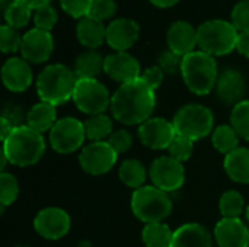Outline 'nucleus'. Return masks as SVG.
I'll use <instances>...</instances> for the list:
<instances>
[{
	"label": "nucleus",
	"mask_w": 249,
	"mask_h": 247,
	"mask_svg": "<svg viewBox=\"0 0 249 247\" xmlns=\"http://www.w3.org/2000/svg\"><path fill=\"white\" fill-rule=\"evenodd\" d=\"M118 176L125 186L139 189L144 185L147 173H146V169L140 160L128 159V160H124L123 165L120 166Z\"/></svg>",
	"instance_id": "cd10ccee"
},
{
	"label": "nucleus",
	"mask_w": 249,
	"mask_h": 247,
	"mask_svg": "<svg viewBox=\"0 0 249 247\" xmlns=\"http://www.w3.org/2000/svg\"><path fill=\"white\" fill-rule=\"evenodd\" d=\"M181 64H182V57L177 55L171 49L163 51L158 60V66L163 70V73H169V74L181 71Z\"/></svg>",
	"instance_id": "a19ab883"
},
{
	"label": "nucleus",
	"mask_w": 249,
	"mask_h": 247,
	"mask_svg": "<svg viewBox=\"0 0 249 247\" xmlns=\"http://www.w3.org/2000/svg\"><path fill=\"white\" fill-rule=\"evenodd\" d=\"M107 143L114 148V151L117 154H121V153H125L131 144H133V135L130 131L127 130H117L111 134V137L107 140Z\"/></svg>",
	"instance_id": "58836bf2"
},
{
	"label": "nucleus",
	"mask_w": 249,
	"mask_h": 247,
	"mask_svg": "<svg viewBox=\"0 0 249 247\" xmlns=\"http://www.w3.org/2000/svg\"><path fill=\"white\" fill-rule=\"evenodd\" d=\"M118 160V154L107 141H96L90 143L83 147L79 156V165L83 172L99 176L108 173Z\"/></svg>",
	"instance_id": "9b49d317"
},
{
	"label": "nucleus",
	"mask_w": 249,
	"mask_h": 247,
	"mask_svg": "<svg viewBox=\"0 0 249 247\" xmlns=\"http://www.w3.org/2000/svg\"><path fill=\"white\" fill-rule=\"evenodd\" d=\"M152 4H155L156 7H162V9H165V7H171V6H174V4H177L179 0H149Z\"/></svg>",
	"instance_id": "a18cd8bd"
},
{
	"label": "nucleus",
	"mask_w": 249,
	"mask_h": 247,
	"mask_svg": "<svg viewBox=\"0 0 249 247\" xmlns=\"http://www.w3.org/2000/svg\"><path fill=\"white\" fill-rule=\"evenodd\" d=\"M104 71L115 82L121 84L137 80L140 74V64L139 61L128 54L127 51H115L105 57Z\"/></svg>",
	"instance_id": "2eb2a0df"
},
{
	"label": "nucleus",
	"mask_w": 249,
	"mask_h": 247,
	"mask_svg": "<svg viewBox=\"0 0 249 247\" xmlns=\"http://www.w3.org/2000/svg\"><path fill=\"white\" fill-rule=\"evenodd\" d=\"M54 49V39L48 31L34 28L22 36L20 54L22 58L32 64L44 63L50 58Z\"/></svg>",
	"instance_id": "4468645a"
},
{
	"label": "nucleus",
	"mask_w": 249,
	"mask_h": 247,
	"mask_svg": "<svg viewBox=\"0 0 249 247\" xmlns=\"http://www.w3.org/2000/svg\"><path fill=\"white\" fill-rule=\"evenodd\" d=\"M239 135L232 125H219L212 132L213 147L223 154H229L239 146Z\"/></svg>",
	"instance_id": "c85d7f7f"
},
{
	"label": "nucleus",
	"mask_w": 249,
	"mask_h": 247,
	"mask_svg": "<svg viewBox=\"0 0 249 247\" xmlns=\"http://www.w3.org/2000/svg\"><path fill=\"white\" fill-rule=\"evenodd\" d=\"M168 45L172 52L185 57L197 45V29L185 20L174 22L168 29Z\"/></svg>",
	"instance_id": "6ab92c4d"
},
{
	"label": "nucleus",
	"mask_w": 249,
	"mask_h": 247,
	"mask_svg": "<svg viewBox=\"0 0 249 247\" xmlns=\"http://www.w3.org/2000/svg\"><path fill=\"white\" fill-rule=\"evenodd\" d=\"M85 132H86V138L90 140L92 143L96 141H105L111 137V134L114 132V125L109 116H107L105 114H99V115H92L89 116L85 122Z\"/></svg>",
	"instance_id": "a878e982"
},
{
	"label": "nucleus",
	"mask_w": 249,
	"mask_h": 247,
	"mask_svg": "<svg viewBox=\"0 0 249 247\" xmlns=\"http://www.w3.org/2000/svg\"><path fill=\"white\" fill-rule=\"evenodd\" d=\"M16 247H28V246H16Z\"/></svg>",
	"instance_id": "09e8293b"
},
{
	"label": "nucleus",
	"mask_w": 249,
	"mask_h": 247,
	"mask_svg": "<svg viewBox=\"0 0 249 247\" xmlns=\"http://www.w3.org/2000/svg\"><path fill=\"white\" fill-rule=\"evenodd\" d=\"M219 247H249V230L241 218H222L214 227Z\"/></svg>",
	"instance_id": "a211bd4d"
},
{
	"label": "nucleus",
	"mask_w": 249,
	"mask_h": 247,
	"mask_svg": "<svg viewBox=\"0 0 249 247\" xmlns=\"http://www.w3.org/2000/svg\"><path fill=\"white\" fill-rule=\"evenodd\" d=\"M133 214L143 223H162L172 211V199L168 192L149 185L136 189L131 195Z\"/></svg>",
	"instance_id": "423d86ee"
},
{
	"label": "nucleus",
	"mask_w": 249,
	"mask_h": 247,
	"mask_svg": "<svg viewBox=\"0 0 249 247\" xmlns=\"http://www.w3.org/2000/svg\"><path fill=\"white\" fill-rule=\"evenodd\" d=\"M245 215H247V220H248L249 223V205L247 207V210H245Z\"/></svg>",
	"instance_id": "de8ad7c7"
},
{
	"label": "nucleus",
	"mask_w": 249,
	"mask_h": 247,
	"mask_svg": "<svg viewBox=\"0 0 249 247\" xmlns=\"http://www.w3.org/2000/svg\"><path fill=\"white\" fill-rule=\"evenodd\" d=\"M245 80L242 74L238 70H226L223 71L216 83V92L219 99L226 105L236 106L239 102H242L245 95Z\"/></svg>",
	"instance_id": "aec40b11"
},
{
	"label": "nucleus",
	"mask_w": 249,
	"mask_h": 247,
	"mask_svg": "<svg viewBox=\"0 0 249 247\" xmlns=\"http://www.w3.org/2000/svg\"><path fill=\"white\" fill-rule=\"evenodd\" d=\"M156 106V95L142 77L121 84L111 98L112 116L125 125H142Z\"/></svg>",
	"instance_id": "f257e3e1"
},
{
	"label": "nucleus",
	"mask_w": 249,
	"mask_h": 247,
	"mask_svg": "<svg viewBox=\"0 0 249 247\" xmlns=\"http://www.w3.org/2000/svg\"><path fill=\"white\" fill-rule=\"evenodd\" d=\"M169 156L175 160H178L179 163H184L187 162L191 156H193V151H194V141L185 138V137H181V135H177L175 140L171 143L169 148Z\"/></svg>",
	"instance_id": "f704fd0d"
},
{
	"label": "nucleus",
	"mask_w": 249,
	"mask_h": 247,
	"mask_svg": "<svg viewBox=\"0 0 249 247\" xmlns=\"http://www.w3.org/2000/svg\"><path fill=\"white\" fill-rule=\"evenodd\" d=\"M172 124L177 135L185 137L191 141H198L213 132L214 116L207 106L190 103L177 111Z\"/></svg>",
	"instance_id": "0eeeda50"
},
{
	"label": "nucleus",
	"mask_w": 249,
	"mask_h": 247,
	"mask_svg": "<svg viewBox=\"0 0 249 247\" xmlns=\"http://www.w3.org/2000/svg\"><path fill=\"white\" fill-rule=\"evenodd\" d=\"M140 26L136 20L120 17L107 26V42L115 51H125L139 39Z\"/></svg>",
	"instance_id": "f3484780"
},
{
	"label": "nucleus",
	"mask_w": 249,
	"mask_h": 247,
	"mask_svg": "<svg viewBox=\"0 0 249 247\" xmlns=\"http://www.w3.org/2000/svg\"><path fill=\"white\" fill-rule=\"evenodd\" d=\"M92 3L93 0H60L63 10L77 19H82L90 13Z\"/></svg>",
	"instance_id": "e433bc0d"
},
{
	"label": "nucleus",
	"mask_w": 249,
	"mask_h": 247,
	"mask_svg": "<svg viewBox=\"0 0 249 247\" xmlns=\"http://www.w3.org/2000/svg\"><path fill=\"white\" fill-rule=\"evenodd\" d=\"M32 19H34L35 28L50 32L55 26L58 16H57V10L51 4H47V6H42V7H38L36 10H34Z\"/></svg>",
	"instance_id": "72a5a7b5"
},
{
	"label": "nucleus",
	"mask_w": 249,
	"mask_h": 247,
	"mask_svg": "<svg viewBox=\"0 0 249 247\" xmlns=\"http://www.w3.org/2000/svg\"><path fill=\"white\" fill-rule=\"evenodd\" d=\"M50 146L58 154H70L77 151L85 140V124L73 116L61 118L50 131Z\"/></svg>",
	"instance_id": "1a4fd4ad"
},
{
	"label": "nucleus",
	"mask_w": 249,
	"mask_h": 247,
	"mask_svg": "<svg viewBox=\"0 0 249 247\" xmlns=\"http://www.w3.org/2000/svg\"><path fill=\"white\" fill-rule=\"evenodd\" d=\"M225 172L236 183H249V148L238 147L225 157Z\"/></svg>",
	"instance_id": "b1692460"
},
{
	"label": "nucleus",
	"mask_w": 249,
	"mask_h": 247,
	"mask_svg": "<svg viewBox=\"0 0 249 247\" xmlns=\"http://www.w3.org/2000/svg\"><path fill=\"white\" fill-rule=\"evenodd\" d=\"M111 98L105 84H102L96 79H79L73 102L77 109L86 115H99L111 106Z\"/></svg>",
	"instance_id": "6e6552de"
},
{
	"label": "nucleus",
	"mask_w": 249,
	"mask_h": 247,
	"mask_svg": "<svg viewBox=\"0 0 249 247\" xmlns=\"http://www.w3.org/2000/svg\"><path fill=\"white\" fill-rule=\"evenodd\" d=\"M20 1L26 3L32 10H36L38 7H42V6L50 4V1H51V0H20Z\"/></svg>",
	"instance_id": "c03bdc74"
},
{
	"label": "nucleus",
	"mask_w": 249,
	"mask_h": 247,
	"mask_svg": "<svg viewBox=\"0 0 249 247\" xmlns=\"http://www.w3.org/2000/svg\"><path fill=\"white\" fill-rule=\"evenodd\" d=\"M31 13H32V9L26 3H23L20 0H13L4 9L6 25L12 26L15 29L23 28V26H26V23L31 19Z\"/></svg>",
	"instance_id": "c756f323"
},
{
	"label": "nucleus",
	"mask_w": 249,
	"mask_h": 247,
	"mask_svg": "<svg viewBox=\"0 0 249 247\" xmlns=\"http://www.w3.org/2000/svg\"><path fill=\"white\" fill-rule=\"evenodd\" d=\"M245 201L241 192L238 191H226L219 201V210L223 218H239L244 213Z\"/></svg>",
	"instance_id": "7c9ffc66"
},
{
	"label": "nucleus",
	"mask_w": 249,
	"mask_h": 247,
	"mask_svg": "<svg viewBox=\"0 0 249 247\" xmlns=\"http://www.w3.org/2000/svg\"><path fill=\"white\" fill-rule=\"evenodd\" d=\"M236 49L244 55L249 58V31L239 32L238 42H236Z\"/></svg>",
	"instance_id": "37998d69"
},
{
	"label": "nucleus",
	"mask_w": 249,
	"mask_h": 247,
	"mask_svg": "<svg viewBox=\"0 0 249 247\" xmlns=\"http://www.w3.org/2000/svg\"><path fill=\"white\" fill-rule=\"evenodd\" d=\"M115 12H117L115 0H93L89 15L99 20H105L112 17Z\"/></svg>",
	"instance_id": "ea45409f"
},
{
	"label": "nucleus",
	"mask_w": 249,
	"mask_h": 247,
	"mask_svg": "<svg viewBox=\"0 0 249 247\" xmlns=\"http://www.w3.org/2000/svg\"><path fill=\"white\" fill-rule=\"evenodd\" d=\"M149 176L153 186L169 194L182 188L185 182V169L182 163L171 156H162L152 163Z\"/></svg>",
	"instance_id": "9d476101"
},
{
	"label": "nucleus",
	"mask_w": 249,
	"mask_h": 247,
	"mask_svg": "<svg viewBox=\"0 0 249 247\" xmlns=\"http://www.w3.org/2000/svg\"><path fill=\"white\" fill-rule=\"evenodd\" d=\"M1 153L10 165L28 167L36 165L45 153V140L42 134L28 125H18L3 141Z\"/></svg>",
	"instance_id": "f03ea898"
},
{
	"label": "nucleus",
	"mask_w": 249,
	"mask_h": 247,
	"mask_svg": "<svg viewBox=\"0 0 249 247\" xmlns=\"http://www.w3.org/2000/svg\"><path fill=\"white\" fill-rule=\"evenodd\" d=\"M169 247H213V239L204 226L188 223L174 231Z\"/></svg>",
	"instance_id": "412c9836"
},
{
	"label": "nucleus",
	"mask_w": 249,
	"mask_h": 247,
	"mask_svg": "<svg viewBox=\"0 0 249 247\" xmlns=\"http://www.w3.org/2000/svg\"><path fill=\"white\" fill-rule=\"evenodd\" d=\"M181 74L187 87L198 95H209L217 83V63L213 55L204 51H193L182 57Z\"/></svg>",
	"instance_id": "20e7f679"
},
{
	"label": "nucleus",
	"mask_w": 249,
	"mask_h": 247,
	"mask_svg": "<svg viewBox=\"0 0 249 247\" xmlns=\"http://www.w3.org/2000/svg\"><path fill=\"white\" fill-rule=\"evenodd\" d=\"M55 122H57L55 106L48 102L35 103L26 114V125L38 131L39 134L51 131Z\"/></svg>",
	"instance_id": "5701e85b"
},
{
	"label": "nucleus",
	"mask_w": 249,
	"mask_h": 247,
	"mask_svg": "<svg viewBox=\"0 0 249 247\" xmlns=\"http://www.w3.org/2000/svg\"><path fill=\"white\" fill-rule=\"evenodd\" d=\"M32 68L29 63L19 57L9 58L1 67V80L7 90L19 93L32 84Z\"/></svg>",
	"instance_id": "dca6fc26"
},
{
	"label": "nucleus",
	"mask_w": 249,
	"mask_h": 247,
	"mask_svg": "<svg viewBox=\"0 0 249 247\" xmlns=\"http://www.w3.org/2000/svg\"><path fill=\"white\" fill-rule=\"evenodd\" d=\"M231 125L242 140L249 141V100H242L233 106L231 114Z\"/></svg>",
	"instance_id": "2f4dec72"
},
{
	"label": "nucleus",
	"mask_w": 249,
	"mask_h": 247,
	"mask_svg": "<svg viewBox=\"0 0 249 247\" xmlns=\"http://www.w3.org/2000/svg\"><path fill=\"white\" fill-rule=\"evenodd\" d=\"M77 76L64 64L47 66L36 77V93L41 102H48L54 106L63 105L73 99L77 84Z\"/></svg>",
	"instance_id": "7ed1b4c3"
},
{
	"label": "nucleus",
	"mask_w": 249,
	"mask_h": 247,
	"mask_svg": "<svg viewBox=\"0 0 249 247\" xmlns=\"http://www.w3.org/2000/svg\"><path fill=\"white\" fill-rule=\"evenodd\" d=\"M71 227L70 215L58 207H47L41 210L34 218L35 231L47 240L63 239Z\"/></svg>",
	"instance_id": "f8f14e48"
},
{
	"label": "nucleus",
	"mask_w": 249,
	"mask_h": 247,
	"mask_svg": "<svg viewBox=\"0 0 249 247\" xmlns=\"http://www.w3.org/2000/svg\"><path fill=\"white\" fill-rule=\"evenodd\" d=\"M175 137L177 131L172 121H166L163 118H149L139 127L140 141L152 150L169 148Z\"/></svg>",
	"instance_id": "ddd939ff"
},
{
	"label": "nucleus",
	"mask_w": 249,
	"mask_h": 247,
	"mask_svg": "<svg viewBox=\"0 0 249 247\" xmlns=\"http://www.w3.org/2000/svg\"><path fill=\"white\" fill-rule=\"evenodd\" d=\"M77 247H92V245H90V242H88V240H82Z\"/></svg>",
	"instance_id": "49530a36"
},
{
	"label": "nucleus",
	"mask_w": 249,
	"mask_h": 247,
	"mask_svg": "<svg viewBox=\"0 0 249 247\" xmlns=\"http://www.w3.org/2000/svg\"><path fill=\"white\" fill-rule=\"evenodd\" d=\"M19 195V183L12 173L1 172L0 175V204L1 210L12 205Z\"/></svg>",
	"instance_id": "473e14b6"
},
{
	"label": "nucleus",
	"mask_w": 249,
	"mask_h": 247,
	"mask_svg": "<svg viewBox=\"0 0 249 247\" xmlns=\"http://www.w3.org/2000/svg\"><path fill=\"white\" fill-rule=\"evenodd\" d=\"M239 31L232 22L212 19L197 29V45L210 55H226L236 48Z\"/></svg>",
	"instance_id": "39448f33"
},
{
	"label": "nucleus",
	"mask_w": 249,
	"mask_h": 247,
	"mask_svg": "<svg viewBox=\"0 0 249 247\" xmlns=\"http://www.w3.org/2000/svg\"><path fill=\"white\" fill-rule=\"evenodd\" d=\"M22 45V36L19 32L9 26V25H1L0 26V48L3 52H16L18 49L20 51Z\"/></svg>",
	"instance_id": "c9c22d12"
},
{
	"label": "nucleus",
	"mask_w": 249,
	"mask_h": 247,
	"mask_svg": "<svg viewBox=\"0 0 249 247\" xmlns=\"http://www.w3.org/2000/svg\"><path fill=\"white\" fill-rule=\"evenodd\" d=\"M104 63L105 58L98 51L89 49L77 55L73 71L77 79H96V76L104 70Z\"/></svg>",
	"instance_id": "393cba45"
},
{
	"label": "nucleus",
	"mask_w": 249,
	"mask_h": 247,
	"mask_svg": "<svg viewBox=\"0 0 249 247\" xmlns=\"http://www.w3.org/2000/svg\"><path fill=\"white\" fill-rule=\"evenodd\" d=\"M174 239V231L168 224L150 223L142 231V240L146 247H169Z\"/></svg>",
	"instance_id": "bb28decb"
},
{
	"label": "nucleus",
	"mask_w": 249,
	"mask_h": 247,
	"mask_svg": "<svg viewBox=\"0 0 249 247\" xmlns=\"http://www.w3.org/2000/svg\"><path fill=\"white\" fill-rule=\"evenodd\" d=\"M163 76H165V73H163V70L159 67V66H152V67H147L143 73H142V80L149 86V87H152L153 90H156L160 84H162V82H163Z\"/></svg>",
	"instance_id": "79ce46f5"
},
{
	"label": "nucleus",
	"mask_w": 249,
	"mask_h": 247,
	"mask_svg": "<svg viewBox=\"0 0 249 247\" xmlns=\"http://www.w3.org/2000/svg\"><path fill=\"white\" fill-rule=\"evenodd\" d=\"M232 23L239 32L249 31V0H241L232 9Z\"/></svg>",
	"instance_id": "4c0bfd02"
},
{
	"label": "nucleus",
	"mask_w": 249,
	"mask_h": 247,
	"mask_svg": "<svg viewBox=\"0 0 249 247\" xmlns=\"http://www.w3.org/2000/svg\"><path fill=\"white\" fill-rule=\"evenodd\" d=\"M76 35L82 45L93 49L107 41V28L102 20L88 15L77 22Z\"/></svg>",
	"instance_id": "4be33fe9"
}]
</instances>
